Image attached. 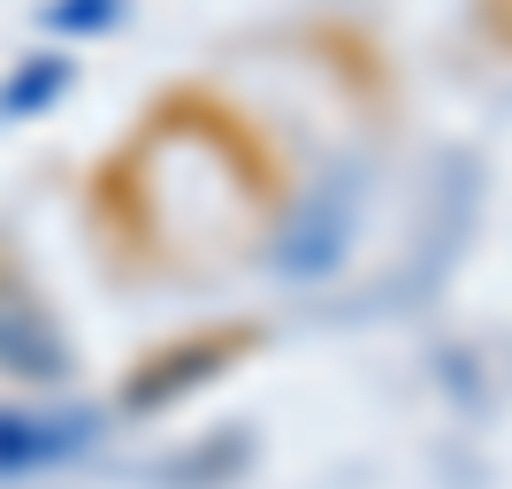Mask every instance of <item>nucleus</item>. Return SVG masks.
Returning <instances> with one entry per match:
<instances>
[{
  "instance_id": "3",
  "label": "nucleus",
  "mask_w": 512,
  "mask_h": 489,
  "mask_svg": "<svg viewBox=\"0 0 512 489\" xmlns=\"http://www.w3.org/2000/svg\"><path fill=\"white\" fill-rule=\"evenodd\" d=\"M54 85H62V62H46V69H23L16 85H8V100H0V107H8V115H16L23 100L39 107V100H46V92H54Z\"/></svg>"
},
{
  "instance_id": "1",
  "label": "nucleus",
  "mask_w": 512,
  "mask_h": 489,
  "mask_svg": "<svg viewBox=\"0 0 512 489\" xmlns=\"http://www.w3.org/2000/svg\"><path fill=\"white\" fill-rule=\"evenodd\" d=\"M69 352H62V329L46 321V306L23 291L8 268H0V375H62Z\"/></svg>"
},
{
  "instance_id": "2",
  "label": "nucleus",
  "mask_w": 512,
  "mask_h": 489,
  "mask_svg": "<svg viewBox=\"0 0 512 489\" xmlns=\"http://www.w3.org/2000/svg\"><path fill=\"white\" fill-rule=\"evenodd\" d=\"M85 436H92L85 413H54V421H39V413H0V474L54 467V459H69Z\"/></svg>"
}]
</instances>
